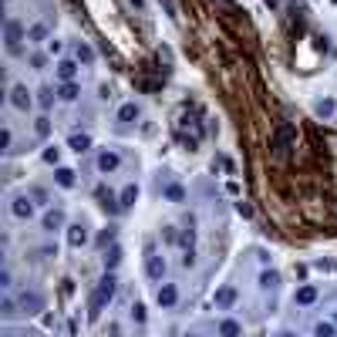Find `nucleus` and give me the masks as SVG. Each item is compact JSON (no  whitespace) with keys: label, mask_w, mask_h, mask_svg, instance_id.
<instances>
[{"label":"nucleus","mask_w":337,"mask_h":337,"mask_svg":"<svg viewBox=\"0 0 337 337\" xmlns=\"http://www.w3.org/2000/svg\"><path fill=\"white\" fill-rule=\"evenodd\" d=\"M7 145H10V131L3 128V131H0V149H7Z\"/></svg>","instance_id":"c756f323"},{"label":"nucleus","mask_w":337,"mask_h":337,"mask_svg":"<svg viewBox=\"0 0 337 337\" xmlns=\"http://www.w3.org/2000/svg\"><path fill=\"white\" fill-rule=\"evenodd\" d=\"M112 294H115V277H112V273H105V280L98 283V290H94V297H91V317L101 314V307L112 300Z\"/></svg>","instance_id":"f03ea898"},{"label":"nucleus","mask_w":337,"mask_h":337,"mask_svg":"<svg viewBox=\"0 0 337 337\" xmlns=\"http://www.w3.org/2000/svg\"><path fill=\"white\" fill-rule=\"evenodd\" d=\"M75 71H78L75 61H61V64H57V75L64 78V81H71V78H75Z\"/></svg>","instance_id":"f3484780"},{"label":"nucleus","mask_w":337,"mask_h":337,"mask_svg":"<svg viewBox=\"0 0 337 337\" xmlns=\"http://www.w3.org/2000/svg\"><path fill=\"white\" fill-rule=\"evenodd\" d=\"M24 310H27V314L41 310V297H34V294H31V297H24Z\"/></svg>","instance_id":"5701e85b"},{"label":"nucleus","mask_w":337,"mask_h":337,"mask_svg":"<svg viewBox=\"0 0 337 337\" xmlns=\"http://www.w3.org/2000/svg\"><path fill=\"white\" fill-rule=\"evenodd\" d=\"M20 38H24V27H20L17 20H7V47H10V51H17Z\"/></svg>","instance_id":"20e7f679"},{"label":"nucleus","mask_w":337,"mask_h":337,"mask_svg":"<svg viewBox=\"0 0 337 337\" xmlns=\"http://www.w3.org/2000/svg\"><path fill=\"white\" fill-rule=\"evenodd\" d=\"M145 273H149L152 280H162V277H166V260H162V256H149V263H145Z\"/></svg>","instance_id":"39448f33"},{"label":"nucleus","mask_w":337,"mask_h":337,"mask_svg":"<svg viewBox=\"0 0 337 337\" xmlns=\"http://www.w3.org/2000/svg\"><path fill=\"white\" fill-rule=\"evenodd\" d=\"M297 142V128L294 125H280L277 128V135H273V145H270V152L277 155V159H283L287 152H290V145Z\"/></svg>","instance_id":"f257e3e1"},{"label":"nucleus","mask_w":337,"mask_h":337,"mask_svg":"<svg viewBox=\"0 0 337 337\" xmlns=\"http://www.w3.org/2000/svg\"><path fill=\"white\" fill-rule=\"evenodd\" d=\"M118 166H122V159H118L115 152H101V155H98V172H115Z\"/></svg>","instance_id":"423d86ee"},{"label":"nucleus","mask_w":337,"mask_h":337,"mask_svg":"<svg viewBox=\"0 0 337 337\" xmlns=\"http://www.w3.org/2000/svg\"><path fill=\"white\" fill-rule=\"evenodd\" d=\"M27 38H31V41H44V38H47V27H44V24H34Z\"/></svg>","instance_id":"4be33fe9"},{"label":"nucleus","mask_w":337,"mask_h":337,"mask_svg":"<svg viewBox=\"0 0 337 337\" xmlns=\"http://www.w3.org/2000/svg\"><path fill=\"white\" fill-rule=\"evenodd\" d=\"M51 101H54V94H51V88H44L41 91V105H51Z\"/></svg>","instance_id":"cd10ccee"},{"label":"nucleus","mask_w":337,"mask_h":337,"mask_svg":"<svg viewBox=\"0 0 337 337\" xmlns=\"http://www.w3.org/2000/svg\"><path fill=\"white\" fill-rule=\"evenodd\" d=\"M10 101H14V108H20V112H27V108H31V94L24 91V88H14V91H10Z\"/></svg>","instance_id":"6e6552de"},{"label":"nucleus","mask_w":337,"mask_h":337,"mask_svg":"<svg viewBox=\"0 0 337 337\" xmlns=\"http://www.w3.org/2000/svg\"><path fill=\"white\" fill-rule=\"evenodd\" d=\"M135 199H138V186H125V192H122V209L135 206Z\"/></svg>","instance_id":"dca6fc26"},{"label":"nucleus","mask_w":337,"mask_h":337,"mask_svg":"<svg viewBox=\"0 0 337 337\" xmlns=\"http://www.w3.org/2000/svg\"><path fill=\"white\" fill-rule=\"evenodd\" d=\"M84 240H88L84 226H71V233H68V243H71V246H84Z\"/></svg>","instance_id":"f8f14e48"},{"label":"nucleus","mask_w":337,"mask_h":337,"mask_svg":"<svg viewBox=\"0 0 337 337\" xmlns=\"http://www.w3.org/2000/svg\"><path fill=\"white\" fill-rule=\"evenodd\" d=\"M260 283H263V287H273V283H277V277H273V273H263Z\"/></svg>","instance_id":"7c9ffc66"},{"label":"nucleus","mask_w":337,"mask_h":337,"mask_svg":"<svg viewBox=\"0 0 337 337\" xmlns=\"http://www.w3.org/2000/svg\"><path fill=\"white\" fill-rule=\"evenodd\" d=\"M280 337H294V334H280Z\"/></svg>","instance_id":"473e14b6"},{"label":"nucleus","mask_w":337,"mask_h":337,"mask_svg":"<svg viewBox=\"0 0 337 337\" xmlns=\"http://www.w3.org/2000/svg\"><path fill=\"white\" fill-rule=\"evenodd\" d=\"M219 334L223 337H240V324H236V320H223V324H219Z\"/></svg>","instance_id":"a211bd4d"},{"label":"nucleus","mask_w":337,"mask_h":337,"mask_svg":"<svg viewBox=\"0 0 337 337\" xmlns=\"http://www.w3.org/2000/svg\"><path fill=\"white\" fill-rule=\"evenodd\" d=\"M61 223H64V216H61L57 209H51V212L44 216V229H57V226H61Z\"/></svg>","instance_id":"aec40b11"},{"label":"nucleus","mask_w":337,"mask_h":337,"mask_svg":"<svg viewBox=\"0 0 337 337\" xmlns=\"http://www.w3.org/2000/svg\"><path fill=\"white\" fill-rule=\"evenodd\" d=\"M314 334H317V337H334L337 327H334V324H327V320H320L317 327H314Z\"/></svg>","instance_id":"412c9836"},{"label":"nucleus","mask_w":337,"mask_h":337,"mask_svg":"<svg viewBox=\"0 0 337 337\" xmlns=\"http://www.w3.org/2000/svg\"><path fill=\"white\" fill-rule=\"evenodd\" d=\"M34 128H38V135H47V131H51V122H47V118L41 115V118H38V125H34Z\"/></svg>","instance_id":"393cba45"},{"label":"nucleus","mask_w":337,"mask_h":337,"mask_svg":"<svg viewBox=\"0 0 337 337\" xmlns=\"http://www.w3.org/2000/svg\"><path fill=\"white\" fill-rule=\"evenodd\" d=\"M212 303H216V307H233V303H236V290H233V287H219V290H216V297H212Z\"/></svg>","instance_id":"7ed1b4c3"},{"label":"nucleus","mask_w":337,"mask_h":337,"mask_svg":"<svg viewBox=\"0 0 337 337\" xmlns=\"http://www.w3.org/2000/svg\"><path fill=\"white\" fill-rule=\"evenodd\" d=\"M135 118H138V108H135V105H122L118 122H125V125H128V122H135Z\"/></svg>","instance_id":"6ab92c4d"},{"label":"nucleus","mask_w":337,"mask_h":337,"mask_svg":"<svg viewBox=\"0 0 337 337\" xmlns=\"http://www.w3.org/2000/svg\"><path fill=\"white\" fill-rule=\"evenodd\" d=\"M166 199L168 203H182V199H186V189L179 186V182H172V186L166 189Z\"/></svg>","instance_id":"ddd939ff"},{"label":"nucleus","mask_w":337,"mask_h":337,"mask_svg":"<svg viewBox=\"0 0 337 337\" xmlns=\"http://www.w3.org/2000/svg\"><path fill=\"white\" fill-rule=\"evenodd\" d=\"M14 216H17V219H31V216H34V206H31V203H27V199H14Z\"/></svg>","instance_id":"1a4fd4ad"},{"label":"nucleus","mask_w":337,"mask_h":337,"mask_svg":"<svg viewBox=\"0 0 337 337\" xmlns=\"http://www.w3.org/2000/svg\"><path fill=\"white\" fill-rule=\"evenodd\" d=\"M57 94H61L64 101H75V98H78V84H75V81H64V84L57 88Z\"/></svg>","instance_id":"4468645a"},{"label":"nucleus","mask_w":337,"mask_h":337,"mask_svg":"<svg viewBox=\"0 0 337 337\" xmlns=\"http://www.w3.org/2000/svg\"><path fill=\"white\" fill-rule=\"evenodd\" d=\"M54 179H57V186H75V172H71V168H57L54 172Z\"/></svg>","instance_id":"2eb2a0df"},{"label":"nucleus","mask_w":337,"mask_h":337,"mask_svg":"<svg viewBox=\"0 0 337 337\" xmlns=\"http://www.w3.org/2000/svg\"><path fill=\"white\" fill-rule=\"evenodd\" d=\"M131 317H135V320H145V307H138V303H135V307H131Z\"/></svg>","instance_id":"c85d7f7f"},{"label":"nucleus","mask_w":337,"mask_h":337,"mask_svg":"<svg viewBox=\"0 0 337 337\" xmlns=\"http://www.w3.org/2000/svg\"><path fill=\"white\" fill-rule=\"evenodd\" d=\"M68 142H71V149H75V152H84V149H88V145H91V138H88L84 131H75V135H71Z\"/></svg>","instance_id":"9b49d317"},{"label":"nucleus","mask_w":337,"mask_h":337,"mask_svg":"<svg viewBox=\"0 0 337 337\" xmlns=\"http://www.w3.org/2000/svg\"><path fill=\"white\" fill-rule=\"evenodd\" d=\"M192 243H196V236H192V229H189L186 236H182V250H186V253H192Z\"/></svg>","instance_id":"a878e982"},{"label":"nucleus","mask_w":337,"mask_h":337,"mask_svg":"<svg viewBox=\"0 0 337 337\" xmlns=\"http://www.w3.org/2000/svg\"><path fill=\"white\" fill-rule=\"evenodd\" d=\"M175 300H179V290H175L172 283H162V287H159V303H162V307H175Z\"/></svg>","instance_id":"0eeeda50"},{"label":"nucleus","mask_w":337,"mask_h":337,"mask_svg":"<svg viewBox=\"0 0 337 337\" xmlns=\"http://www.w3.org/2000/svg\"><path fill=\"white\" fill-rule=\"evenodd\" d=\"M236 209H240V216H246V219H250V216H253V209L246 206V203H240V206H236Z\"/></svg>","instance_id":"2f4dec72"},{"label":"nucleus","mask_w":337,"mask_h":337,"mask_svg":"<svg viewBox=\"0 0 337 337\" xmlns=\"http://www.w3.org/2000/svg\"><path fill=\"white\" fill-rule=\"evenodd\" d=\"M314 300H317V290H314V287H300L297 290V303L300 307H310Z\"/></svg>","instance_id":"9d476101"},{"label":"nucleus","mask_w":337,"mask_h":337,"mask_svg":"<svg viewBox=\"0 0 337 337\" xmlns=\"http://www.w3.org/2000/svg\"><path fill=\"white\" fill-rule=\"evenodd\" d=\"M91 47H88V44H78V61H84V64H88V61H91Z\"/></svg>","instance_id":"b1692460"},{"label":"nucleus","mask_w":337,"mask_h":337,"mask_svg":"<svg viewBox=\"0 0 337 337\" xmlns=\"http://www.w3.org/2000/svg\"><path fill=\"white\" fill-rule=\"evenodd\" d=\"M334 112V101H331V98H324V101H320V115H331Z\"/></svg>","instance_id":"bb28decb"}]
</instances>
